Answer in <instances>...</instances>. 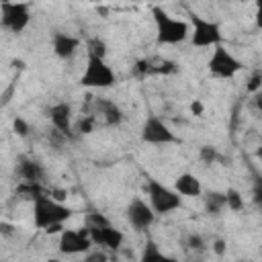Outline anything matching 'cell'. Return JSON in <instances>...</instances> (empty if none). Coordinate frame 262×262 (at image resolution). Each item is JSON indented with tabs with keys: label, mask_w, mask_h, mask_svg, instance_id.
<instances>
[{
	"label": "cell",
	"mask_w": 262,
	"mask_h": 262,
	"mask_svg": "<svg viewBox=\"0 0 262 262\" xmlns=\"http://www.w3.org/2000/svg\"><path fill=\"white\" fill-rule=\"evenodd\" d=\"M72 217V209L61 201H55L47 192L33 199V221L37 229H47L49 225L66 223Z\"/></svg>",
	"instance_id": "obj_1"
},
{
	"label": "cell",
	"mask_w": 262,
	"mask_h": 262,
	"mask_svg": "<svg viewBox=\"0 0 262 262\" xmlns=\"http://www.w3.org/2000/svg\"><path fill=\"white\" fill-rule=\"evenodd\" d=\"M151 16H154V25H156V39H158L160 45H176V43H182L188 37V33H190V27H188L186 20H180V18L170 16L160 6H154L151 8Z\"/></svg>",
	"instance_id": "obj_2"
},
{
	"label": "cell",
	"mask_w": 262,
	"mask_h": 262,
	"mask_svg": "<svg viewBox=\"0 0 262 262\" xmlns=\"http://www.w3.org/2000/svg\"><path fill=\"white\" fill-rule=\"evenodd\" d=\"M143 188L147 192L149 207L154 209L156 215H168V213L176 211L182 205V196L176 190H172L166 184H162L160 180H156V178H147Z\"/></svg>",
	"instance_id": "obj_3"
},
{
	"label": "cell",
	"mask_w": 262,
	"mask_h": 262,
	"mask_svg": "<svg viewBox=\"0 0 262 262\" xmlns=\"http://www.w3.org/2000/svg\"><path fill=\"white\" fill-rule=\"evenodd\" d=\"M115 82H117V76L111 70V66L104 61V57L88 55L86 70L80 76V84L84 88H111L115 86Z\"/></svg>",
	"instance_id": "obj_4"
},
{
	"label": "cell",
	"mask_w": 262,
	"mask_h": 262,
	"mask_svg": "<svg viewBox=\"0 0 262 262\" xmlns=\"http://www.w3.org/2000/svg\"><path fill=\"white\" fill-rule=\"evenodd\" d=\"M31 20V8L27 2H16V0H2L0 4V25L18 35L27 29Z\"/></svg>",
	"instance_id": "obj_5"
},
{
	"label": "cell",
	"mask_w": 262,
	"mask_h": 262,
	"mask_svg": "<svg viewBox=\"0 0 262 262\" xmlns=\"http://www.w3.org/2000/svg\"><path fill=\"white\" fill-rule=\"evenodd\" d=\"M190 16V25H192V31H190V43L194 47H213V45H219L223 41V35H221V29L215 20H209V18H203L194 12L188 14Z\"/></svg>",
	"instance_id": "obj_6"
},
{
	"label": "cell",
	"mask_w": 262,
	"mask_h": 262,
	"mask_svg": "<svg viewBox=\"0 0 262 262\" xmlns=\"http://www.w3.org/2000/svg\"><path fill=\"white\" fill-rule=\"evenodd\" d=\"M207 68L217 78H233L237 72H242L244 63L233 53H229L223 47V43H219V45H213V53L207 61Z\"/></svg>",
	"instance_id": "obj_7"
},
{
	"label": "cell",
	"mask_w": 262,
	"mask_h": 262,
	"mask_svg": "<svg viewBox=\"0 0 262 262\" xmlns=\"http://www.w3.org/2000/svg\"><path fill=\"white\" fill-rule=\"evenodd\" d=\"M141 141L151 145H168V143H176L178 137L166 125L164 119H160L158 115H149L141 125Z\"/></svg>",
	"instance_id": "obj_8"
},
{
	"label": "cell",
	"mask_w": 262,
	"mask_h": 262,
	"mask_svg": "<svg viewBox=\"0 0 262 262\" xmlns=\"http://www.w3.org/2000/svg\"><path fill=\"white\" fill-rule=\"evenodd\" d=\"M57 248L61 254L68 256H76V254H84L92 248V242L88 237V229H61L59 231V242Z\"/></svg>",
	"instance_id": "obj_9"
},
{
	"label": "cell",
	"mask_w": 262,
	"mask_h": 262,
	"mask_svg": "<svg viewBox=\"0 0 262 262\" xmlns=\"http://www.w3.org/2000/svg\"><path fill=\"white\" fill-rule=\"evenodd\" d=\"M127 221L131 223L133 229L145 231V229H149L154 225L156 213H154V209L141 196H135V199H131V203L127 207Z\"/></svg>",
	"instance_id": "obj_10"
},
{
	"label": "cell",
	"mask_w": 262,
	"mask_h": 262,
	"mask_svg": "<svg viewBox=\"0 0 262 262\" xmlns=\"http://www.w3.org/2000/svg\"><path fill=\"white\" fill-rule=\"evenodd\" d=\"M88 229V237L92 242V246H102V248H108V250H119L123 246V231L121 229H115L111 223L108 225H102V227H86Z\"/></svg>",
	"instance_id": "obj_11"
},
{
	"label": "cell",
	"mask_w": 262,
	"mask_h": 262,
	"mask_svg": "<svg viewBox=\"0 0 262 262\" xmlns=\"http://www.w3.org/2000/svg\"><path fill=\"white\" fill-rule=\"evenodd\" d=\"M49 119L53 123V129L63 133L66 137H72V108L68 102H57L49 108Z\"/></svg>",
	"instance_id": "obj_12"
},
{
	"label": "cell",
	"mask_w": 262,
	"mask_h": 262,
	"mask_svg": "<svg viewBox=\"0 0 262 262\" xmlns=\"http://www.w3.org/2000/svg\"><path fill=\"white\" fill-rule=\"evenodd\" d=\"M51 47H53V53L59 57V59H70L76 55L78 47H80V41L72 35H66V33H55L53 39H51Z\"/></svg>",
	"instance_id": "obj_13"
},
{
	"label": "cell",
	"mask_w": 262,
	"mask_h": 262,
	"mask_svg": "<svg viewBox=\"0 0 262 262\" xmlns=\"http://www.w3.org/2000/svg\"><path fill=\"white\" fill-rule=\"evenodd\" d=\"M174 190L180 194V196H201L203 194V186H201V180L190 174V172H184L180 176H176L174 180Z\"/></svg>",
	"instance_id": "obj_14"
},
{
	"label": "cell",
	"mask_w": 262,
	"mask_h": 262,
	"mask_svg": "<svg viewBox=\"0 0 262 262\" xmlns=\"http://www.w3.org/2000/svg\"><path fill=\"white\" fill-rule=\"evenodd\" d=\"M18 176L25 182H41L45 178V170L39 162L31 160V158H20L18 162Z\"/></svg>",
	"instance_id": "obj_15"
},
{
	"label": "cell",
	"mask_w": 262,
	"mask_h": 262,
	"mask_svg": "<svg viewBox=\"0 0 262 262\" xmlns=\"http://www.w3.org/2000/svg\"><path fill=\"white\" fill-rule=\"evenodd\" d=\"M96 111H98V115H102L104 125H108V127H115V125H119L123 121V111L113 100L98 98L96 100Z\"/></svg>",
	"instance_id": "obj_16"
},
{
	"label": "cell",
	"mask_w": 262,
	"mask_h": 262,
	"mask_svg": "<svg viewBox=\"0 0 262 262\" xmlns=\"http://www.w3.org/2000/svg\"><path fill=\"white\" fill-rule=\"evenodd\" d=\"M225 209V192L211 190L205 194V211L209 215H219Z\"/></svg>",
	"instance_id": "obj_17"
},
{
	"label": "cell",
	"mask_w": 262,
	"mask_h": 262,
	"mask_svg": "<svg viewBox=\"0 0 262 262\" xmlns=\"http://www.w3.org/2000/svg\"><path fill=\"white\" fill-rule=\"evenodd\" d=\"M225 207H229L235 213L244 211V196H242V192L235 190V188H227L225 190Z\"/></svg>",
	"instance_id": "obj_18"
},
{
	"label": "cell",
	"mask_w": 262,
	"mask_h": 262,
	"mask_svg": "<svg viewBox=\"0 0 262 262\" xmlns=\"http://www.w3.org/2000/svg\"><path fill=\"white\" fill-rule=\"evenodd\" d=\"M139 258H141V262H160V260H168V258L164 256V252H160L154 242H147V244L143 246V252H141Z\"/></svg>",
	"instance_id": "obj_19"
},
{
	"label": "cell",
	"mask_w": 262,
	"mask_h": 262,
	"mask_svg": "<svg viewBox=\"0 0 262 262\" xmlns=\"http://www.w3.org/2000/svg\"><path fill=\"white\" fill-rule=\"evenodd\" d=\"M18 192L25 196V199H37V196H41V194H45V190L41 188V182H20L18 184Z\"/></svg>",
	"instance_id": "obj_20"
},
{
	"label": "cell",
	"mask_w": 262,
	"mask_h": 262,
	"mask_svg": "<svg viewBox=\"0 0 262 262\" xmlns=\"http://www.w3.org/2000/svg\"><path fill=\"white\" fill-rule=\"evenodd\" d=\"M86 51H88V55L104 57V55H106V45H104V41H102V39L94 37V39H90V41H88V45H86Z\"/></svg>",
	"instance_id": "obj_21"
},
{
	"label": "cell",
	"mask_w": 262,
	"mask_h": 262,
	"mask_svg": "<svg viewBox=\"0 0 262 262\" xmlns=\"http://www.w3.org/2000/svg\"><path fill=\"white\" fill-rule=\"evenodd\" d=\"M199 158H201V162H203L205 166L215 164V162H217V158H219L217 147H213V145H203V147L199 149Z\"/></svg>",
	"instance_id": "obj_22"
},
{
	"label": "cell",
	"mask_w": 262,
	"mask_h": 262,
	"mask_svg": "<svg viewBox=\"0 0 262 262\" xmlns=\"http://www.w3.org/2000/svg\"><path fill=\"white\" fill-rule=\"evenodd\" d=\"M94 127H96V117H94V115H86V117H82V119L78 121L76 131L82 133V135H88V133L94 131Z\"/></svg>",
	"instance_id": "obj_23"
},
{
	"label": "cell",
	"mask_w": 262,
	"mask_h": 262,
	"mask_svg": "<svg viewBox=\"0 0 262 262\" xmlns=\"http://www.w3.org/2000/svg\"><path fill=\"white\" fill-rule=\"evenodd\" d=\"M84 223H86V227H102V225H108L111 221L102 215V213H88L86 217H84Z\"/></svg>",
	"instance_id": "obj_24"
},
{
	"label": "cell",
	"mask_w": 262,
	"mask_h": 262,
	"mask_svg": "<svg viewBox=\"0 0 262 262\" xmlns=\"http://www.w3.org/2000/svg\"><path fill=\"white\" fill-rule=\"evenodd\" d=\"M12 129H14V133H16L18 137H27V135H29V131H31L29 123H27L23 117H16V119L12 121Z\"/></svg>",
	"instance_id": "obj_25"
},
{
	"label": "cell",
	"mask_w": 262,
	"mask_h": 262,
	"mask_svg": "<svg viewBox=\"0 0 262 262\" xmlns=\"http://www.w3.org/2000/svg\"><path fill=\"white\" fill-rule=\"evenodd\" d=\"M186 246H188L190 250H205V239H203V235H199V233H190V235L186 237Z\"/></svg>",
	"instance_id": "obj_26"
},
{
	"label": "cell",
	"mask_w": 262,
	"mask_h": 262,
	"mask_svg": "<svg viewBox=\"0 0 262 262\" xmlns=\"http://www.w3.org/2000/svg\"><path fill=\"white\" fill-rule=\"evenodd\" d=\"M260 86H262V76H260V72H254V74H252V78H250V80H248V84H246V90L256 94V92L260 90Z\"/></svg>",
	"instance_id": "obj_27"
},
{
	"label": "cell",
	"mask_w": 262,
	"mask_h": 262,
	"mask_svg": "<svg viewBox=\"0 0 262 262\" xmlns=\"http://www.w3.org/2000/svg\"><path fill=\"white\" fill-rule=\"evenodd\" d=\"M190 113H192V115H196V117H201V115L205 113V106H203V102H201V100H194V102L190 104Z\"/></svg>",
	"instance_id": "obj_28"
},
{
	"label": "cell",
	"mask_w": 262,
	"mask_h": 262,
	"mask_svg": "<svg viewBox=\"0 0 262 262\" xmlns=\"http://www.w3.org/2000/svg\"><path fill=\"white\" fill-rule=\"evenodd\" d=\"M213 252H215L217 256H223V254H225V242H223V239H215V242H213Z\"/></svg>",
	"instance_id": "obj_29"
},
{
	"label": "cell",
	"mask_w": 262,
	"mask_h": 262,
	"mask_svg": "<svg viewBox=\"0 0 262 262\" xmlns=\"http://www.w3.org/2000/svg\"><path fill=\"white\" fill-rule=\"evenodd\" d=\"M14 233V227L10 225V223H0V235H6V237H10Z\"/></svg>",
	"instance_id": "obj_30"
},
{
	"label": "cell",
	"mask_w": 262,
	"mask_h": 262,
	"mask_svg": "<svg viewBox=\"0 0 262 262\" xmlns=\"http://www.w3.org/2000/svg\"><path fill=\"white\" fill-rule=\"evenodd\" d=\"M94 260H106V256L102 252H94V254H86V262H94Z\"/></svg>",
	"instance_id": "obj_31"
},
{
	"label": "cell",
	"mask_w": 262,
	"mask_h": 262,
	"mask_svg": "<svg viewBox=\"0 0 262 262\" xmlns=\"http://www.w3.org/2000/svg\"><path fill=\"white\" fill-rule=\"evenodd\" d=\"M49 196H53L55 201H63L68 196V192L66 190H49Z\"/></svg>",
	"instance_id": "obj_32"
},
{
	"label": "cell",
	"mask_w": 262,
	"mask_h": 262,
	"mask_svg": "<svg viewBox=\"0 0 262 262\" xmlns=\"http://www.w3.org/2000/svg\"><path fill=\"white\" fill-rule=\"evenodd\" d=\"M229 2H235V0H229Z\"/></svg>",
	"instance_id": "obj_33"
}]
</instances>
